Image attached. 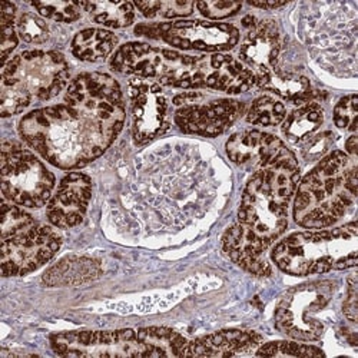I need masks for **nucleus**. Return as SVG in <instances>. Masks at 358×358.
Here are the masks:
<instances>
[{"label":"nucleus","mask_w":358,"mask_h":358,"mask_svg":"<svg viewBox=\"0 0 358 358\" xmlns=\"http://www.w3.org/2000/svg\"><path fill=\"white\" fill-rule=\"evenodd\" d=\"M125 117L119 83L106 73L86 72L68 85L62 103L27 113L19 132L49 164L76 169L106 151L121 134Z\"/></svg>","instance_id":"nucleus-1"},{"label":"nucleus","mask_w":358,"mask_h":358,"mask_svg":"<svg viewBox=\"0 0 358 358\" xmlns=\"http://www.w3.org/2000/svg\"><path fill=\"white\" fill-rule=\"evenodd\" d=\"M300 181V166L289 151L255 169L243 192L238 220L222 236L225 254L245 271L271 275L265 258L288 225L289 202Z\"/></svg>","instance_id":"nucleus-2"},{"label":"nucleus","mask_w":358,"mask_h":358,"mask_svg":"<svg viewBox=\"0 0 358 358\" xmlns=\"http://www.w3.org/2000/svg\"><path fill=\"white\" fill-rule=\"evenodd\" d=\"M358 169L355 158L333 151L310 171L295 189L294 220L304 228H327L355 203Z\"/></svg>","instance_id":"nucleus-3"},{"label":"nucleus","mask_w":358,"mask_h":358,"mask_svg":"<svg viewBox=\"0 0 358 358\" xmlns=\"http://www.w3.org/2000/svg\"><path fill=\"white\" fill-rule=\"evenodd\" d=\"M358 248L357 222L315 231L296 232L273 250V261L289 275L324 274L355 266Z\"/></svg>","instance_id":"nucleus-4"},{"label":"nucleus","mask_w":358,"mask_h":358,"mask_svg":"<svg viewBox=\"0 0 358 358\" xmlns=\"http://www.w3.org/2000/svg\"><path fill=\"white\" fill-rule=\"evenodd\" d=\"M159 82L166 86L208 87L236 95L250 91L255 85V75L243 62L228 55L189 56L171 50L165 73Z\"/></svg>","instance_id":"nucleus-5"},{"label":"nucleus","mask_w":358,"mask_h":358,"mask_svg":"<svg viewBox=\"0 0 358 358\" xmlns=\"http://www.w3.org/2000/svg\"><path fill=\"white\" fill-rule=\"evenodd\" d=\"M53 188V173L34 152L19 142H3L2 191L8 201L26 208H41L52 198Z\"/></svg>","instance_id":"nucleus-6"},{"label":"nucleus","mask_w":358,"mask_h":358,"mask_svg":"<svg viewBox=\"0 0 358 358\" xmlns=\"http://www.w3.org/2000/svg\"><path fill=\"white\" fill-rule=\"evenodd\" d=\"M71 78L62 53L27 50L16 55L3 66L2 83L10 85L32 101H49L61 94Z\"/></svg>","instance_id":"nucleus-7"},{"label":"nucleus","mask_w":358,"mask_h":358,"mask_svg":"<svg viewBox=\"0 0 358 358\" xmlns=\"http://www.w3.org/2000/svg\"><path fill=\"white\" fill-rule=\"evenodd\" d=\"M336 291L331 281H314L287 291L275 308L278 330L298 341H317L324 334V324L317 318Z\"/></svg>","instance_id":"nucleus-8"},{"label":"nucleus","mask_w":358,"mask_h":358,"mask_svg":"<svg viewBox=\"0 0 358 358\" xmlns=\"http://www.w3.org/2000/svg\"><path fill=\"white\" fill-rule=\"evenodd\" d=\"M135 32L139 36L164 41L178 49L210 53L229 50L240 41V31L235 26L202 20L141 24Z\"/></svg>","instance_id":"nucleus-9"},{"label":"nucleus","mask_w":358,"mask_h":358,"mask_svg":"<svg viewBox=\"0 0 358 358\" xmlns=\"http://www.w3.org/2000/svg\"><path fill=\"white\" fill-rule=\"evenodd\" d=\"M50 345L62 357H146V350L134 330L61 333L50 337Z\"/></svg>","instance_id":"nucleus-10"},{"label":"nucleus","mask_w":358,"mask_h":358,"mask_svg":"<svg viewBox=\"0 0 358 358\" xmlns=\"http://www.w3.org/2000/svg\"><path fill=\"white\" fill-rule=\"evenodd\" d=\"M62 245V238L52 227L35 225L2 240V274L19 277L36 271L49 262Z\"/></svg>","instance_id":"nucleus-11"},{"label":"nucleus","mask_w":358,"mask_h":358,"mask_svg":"<svg viewBox=\"0 0 358 358\" xmlns=\"http://www.w3.org/2000/svg\"><path fill=\"white\" fill-rule=\"evenodd\" d=\"M202 94H182L173 99L179 106L175 113L178 128L185 134L218 136L224 134L244 112V103L235 99L202 102Z\"/></svg>","instance_id":"nucleus-12"},{"label":"nucleus","mask_w":358,"mask_h":358,"mask_svg":"<svg viewBox=\"0 0 358 358\" xmlns=\"http://www.w3.org/2000/svg\"><path fill=\"white\" fill-rule=\"evenodd\" d=\"M132 135L136 143L157 138L166 127L168 101L157 83L134 79L129 85Z\"/></svg>","instance_id":"nucleus-13"},{"label":"nucleus","mask_w":358,"mask_h":358,"mask_svg":"<svg viewBox=\"0 0 358 358\" xmlns=\"http://www.w3.org/2000/svg\"><path fill=\"white\" fill-rule=\"evenodd\" d=\"M92 196L91 178L80 172L66 175L49 199L46 217L56 228H72L82 222Z\"/></svg>","instance_id":"nucleus-14"},{"label":"nucleus","mask_w":358,"mask_h":358,"mask_svg":"<svg viewBox=\"0 0 358 358\" xmlns=\"http://www.w3.org/2000/svg\"><path fill=\"white\" fill-rule=\"evenodd\" d=\"M288 148L281 139L261 131L238 132L227 142L229 159L244 168L258 169L284 155Z\"/></svg>","instance_id":"nucleus-15"},{"label":"nucleus","mask_w":358,"mask_h":358,"mask_svg":"<svg viewBox=\"0 0 358 358\" xmlns=\"http://www.w3.org/2000/svg\"><path fill=\"white\" fill-rule=\"evenodd\" d=\"M281 49L280 31L275 22L262 20L252 27L240 49V59L254 69V75H265L275 68Z\"/></svg>","instance_id":"nucleus-16"},{"label":"nucleus","mask_w":358,"mask_h":358,"mask_svg":"<svg viewBox=\"0 0 358 358\" xmlns=\"http://www.w3.org/2000/svg\"><path fill=\"white\" fill-rule=\"evenodd\" d=\"M262 337L252 331L224 330L188 341L182 357H234L258 350Z\"/></svg>","instance_id":"nucleus-17"},{"label":"nucleus","mask_w":358,"mask_h":358,"mask_svg":"<svg viewBox=\"0 0 358 358\" xmlns=\"http://www.w3.org/2000/svg\"><path fill=\"white\" fill-rule=\"evenodd\" d=\"M166 49L148 43L132 42L119 48L110 61V68L122 75H135L142 79H158L164 73Z\"/></svg>","instance_id":"nucleus-18"},{"label":"nucleus","mask_w":358,"mask_h":358,"mask_svg":"<svg viewBox=\"0 0 358 358\" xmlns=\"http://www.w3.org/2000/svg\"><path fill=\"white\" fill-rule=\"evenodd\" d=\"M102 274L99 261L87 257H66L56 262L43 275L48 287H73L96 280Z\"/></svg>","instance_id":"nucleus-19"},{"label":"nucleus","mask_w":358,"mask_h":358,"mask_svg":"<svg viewBox=\"0 0 358 358\" xmlns=\"http://www.w3.org/2000/svg\"><path fill=\"white\" fill-rule=\"evenodd\" d=\"M255 85L295 103L307 101L311 95V83L306 76L275 68L265 75L255 76Z\"/></svg>","instance_id":"nucleus-20"},{"label":"nucleus","mask_w":358,"mask_h":358,"mask_svg":"<svg viewBox=\"0 0 358 358\" xmlns=\"http://www.w3.org/2000/svg\"><path fill=\"white\" fill-rule=\"evenodd\" d=\"M117 46V36L105 29H85L72 41V53L85 62H101Z\"/></svg>","instance_id":"nucleus-21"},{"label":"nucleus","mask_w":358,"mask_h":358,"mask_svg":"<svg viewBox=\"0 0 358 358\" xmlns=\"http://www.w3.org/2000/svg\"><path fill=\"white\" fill-rule=\"evenodd\" d=\"M146 357H182L187 338L166 327H146L138 331Z\"/></svg>","instance_id":"nucleus-22"},{"label":"nucleus","mask_w":358,"mask_h":358,"mask_svg":"<svg viewBox=\"0 0 358 358\" xmlns=\"http://www.w3.org/2000/svg\"><path fill=\"white\" fill-rule=\"evenodd\" d=\"M324 110L318 103H306L284 119L282 134L291 142H301L322 125Z\"/></svg>","instance_id":"nucleus-23"},{"label":"nucleus","mask_w":358,"mask_h":358,"mask_svg":"<svg viewBox=\"0 0 358 358\" xmlns=\"http://www.w3.org/2000/svg\"><path fill=\"white\" fill-rule=\"evenodd\" d=\"M79 6L96 23L108 27H127L135 20L134 5L129 2H80Z\"/></svg>","instance_id":"nucleus-24"},{"label":"nucleus","mask_w":358,"mask_h":358,"mask_svg":"<svg viewBox=\"0 0 358 358\" xmlns=\"http://www.w3.org/2000/svg\"><path fill=\"white\" fill-rule=\"evenodd\" d=\"M287 116L285 106L271 96H261L251 105L247 121L258 127H275Z\"/></svg>","instance_id":"nucleus-25"},{"label":"nucleus","mask_w":358,"mask_h":358,"mask_svg":"<svg viewBox=\"0 0 358 358\" xmlns=\"http://www.w3.org/2000/svg\"><path fill=\"white\" fill-rule=\"evenodd\" d=\"M259 357H295V358H310L322 357L324 352L313 345H306L295 341H273L259 345L257 352Z\"/></svg>","instance_id":"nucleus-26"},{"label":"nucleus","mask_w":358,"mask_h":358,"mask_svg":"<svg viewBox=\"0 0 358 358\" xmlns=\"http://www.w3.org/2000/svg\"><path fill=\"white\" fill-rule=\"evenodd\" d=\"M135 6L142 12L145 17H184L189 16L194 10L192 2H181V0H168V2H136Z\"/></svg>","instance_id":"nucleus-27"},{"label":"nucleus","mask_w":358,"mask_h":358,"mask_svg":"<svg viewBox=\"0 0 358 358\" xmlns=\"http://www.w3.org/2000/svg\"><path fill=\"white\" fill-rule=\"evenodd\" d=\"M35 220L20 210L13 202H8L6 198H3L2 205V240L10 238L13 235H17L29 228L35 227Z\"/></svg>","instance_id":"nucleus-28"},{"label":"nucleus","mask_w":358,"mask_h":358,"mask_svg":"<svg viewBox=\"0 0 358 358\" xmlns=\"http://www.w3.org/2000/svg\"><path fill=\"white\" fill-rule=\"evenodd\" d=\"M17 35L27 43L41 45L49 39L48 23L35 13H23L16 23Z\"/></svg>","instance_id":"nucleus-29"},{"label":"nucleus","mask_w":358,"mask_h":358,"mask_svg":"<svg viewBox=\"0 0 358 358\" xmlns=\"http://www.w3.org/2000/svg\"><path fill=\"white\" fill-rule=\"evenodd\" d=\"M39 15L55 22L72 23L80 19V6L73 2H32Z\"/></svg>","instance_id":"nucleus-30"},{"label":"nucleus","mask_w":358,"mask_h":358,"mask_svg":"<svg viewBox=\"0 0 358 358\" xmlns=\"http://www.w3.org/2000/svg\"><path fill=\"white\" fill-rule=\"evenodd\" d=\"M31 103L32 99L20 92L19 89L2 83V89H0V110H2L3 117L23 112Z\"/></svg>","instance_id":"nucleus-31"},{"label":"nucleus","mask_w":358,"mask_h":358,"mask_svg":"<svg viewBox=\"0 0 358 358\" xmlns=\"http://www.w3.org/2000/svg\"><path fill=\"white\" fill-rule=\"evenodd\" d=\"M357 95H348L343 98L334 109V124L340 129H347L351 132L357 131Z\"/></svg>","instance_id":"nucleus-32"},{"label":"nucleus","mask_w":358,"mask_h":358,"mask_svg":"<svg viewBox=\"0 0 358 358\" xmlns=\"http://www.w3.org/2000/svg\"><path fill=\"white\" fill-rule=\"evenodd\" d=\"M198 10L208 19L220 20L236 15L241 10L243 3L238 2H224V0H215V2H198Z\"/></svg>","instance_id":"nucleus-33"},{"label":"nucleus","mask_w":358,"mask_h":358,"mask_svg":"<svg viewBox=\"0 0 358 358\" xmlns=\"http://www.w3.org/2000/svg\"><path fill=\"white\" fill-rule=\"evenodd\" d=\"M333 142H334V135L331 132H322L311 138L303 149L304 159L317 161L324 158V155L328 152V149L331 148Z\"/></svg>","instance_id":"nucleus-34"},{"label":"nucleus","mask_w":358,"mask_h":358,"mask_svg":"<svg viewBox=\"0 0 358 358\" xmlns=\"http://www.w3.org/2000/svg\"><path fill=\"white\" fill-rule=\"evenodd\" d=\"M15 23H0L2 26V42H0V49H2V65L8 64V57L17 46V35L15 31Z\"/></svg>","instance_id":"nucleus-35"},{"label":"nucleus","mask_w":358,"mask_h":358,"mask_svg":"<svg viewBox=\"0 0 358 358\" xmlns=\"http://www.w3.org/2000/svg\"><path fill=\"white\" fill-rule=\"evenodd\" d=\"M344 314L345 317L352 321L357 322V280L355 275H352L348 280V288H347V296L344 301Z\"/></svg>","instance_id":"nucleus-36"},{"label":"nucleus","mask_w":358,"mask_h":358,"mask_svg":"<svg viewBox=\"0 0 358 358\" xmlns=\"http://www.w3.org/2000/svg\"><path fill=\"white\" fill-rule=\"evenodd\" d=\"M345 148H347V155L355 158L357 157V148H358V139L355 135H352L347 143H345Z\"/></svg>","instance_id":"nucleus-37"},{"label":"nucleus","mask_w":358,"mask_h":358,"mask_svg":"<svg viewBox=\"0 0 358 358\" xmlns=\"http://www.w3.org/2000/svg\"><path fill=\"white\" fill-rule=\"evenodd\" d=\"M250 5L261 9H275L284 6L285 2H250Z\"/></svg>","instance_id":"nucleus-38"},{"label":"nucleus","mask_w":358,"mask_h":358,"mask_svg":"<svg viewBox=\"0 0 358 358\" xmlns=\"http://www.w3.org/2000/svg\"><path fill=\"white\" fill-rule=\"evenodd\" d=\"M243 24H244L245 27H250V29H252V27H255V24H257V20H255L252 16H247V17L243 20Z\"/></svg>","instance_id":"nucleus-39"}]
</instances>
